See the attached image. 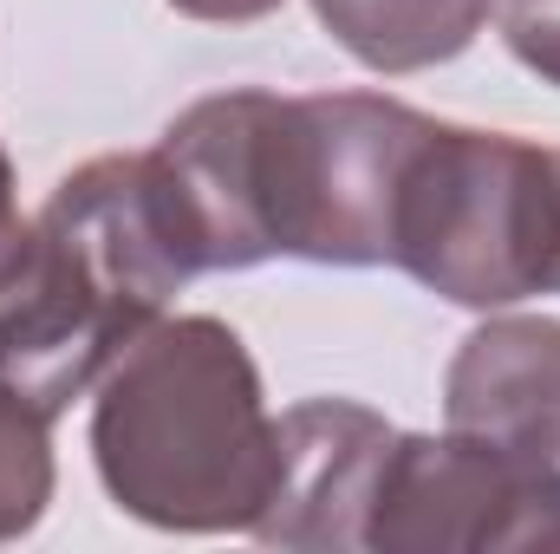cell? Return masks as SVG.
Masks as SVG:
<instances>
[{
  "label": "cell",
  "instance_id": "6da1fadb",
  "mask_svg": "<svg viewBox=\"0 0 560 554\" xmlns=\"http://www.w3.org/2000/svg\"><path fill=\"white\" fill-rule=\"evenodd\" d=\"M430 112L385 92H209L150 143L202 275L261 262L392 268L398 196Z\"/></svg>",
  "mask_w": 560,
  "mask_h": 554
},
{
  "label": "cell",
  "instance_id": "7a4b0ae2",
  "mask_svg": "<svg viewBox=\"0 0 560 554\" xmlns=\"http://www.w3.org/2000/svg\"><path fill=\"white\" fill-rule=\"evenodd\" d=\"M196 275L202 255L156 150L66 170L0 293V385L39 417H66Z\"/></svg>",
  "mask_w": 560,
  "mask_h": 554
},
{
  "label": "cell",
  "instance_id": "3957f363",
  "mask_svg": "<svg viewBox=\"0 0 560 554\" xmlns=\"http://www.w3.org/2000/svg\"><path fill=\"white\" fill-rule=\"evenodd\" d=\"M280 463L248 339L215 313H163L92 385V470L163 535H255Z\"/></svg>",
  "mask_w": 560,
  "mask_h": 554
},
{
  "label": "cell",
  "instance_id": "277c9868",
  "mask_svg": "<svg viewBox=\"0 0 560 554\" xmlns=\"http://www.w3.org/2000/svg\"><path fill=\"white\" fill-rule=\"evenodd\" d=\"M392 268L469 313L560 293V143L436 118L398 196Z\"/></svg>",
  "mask_w": 560,
  "mask_h": 554
},
{
  "label": "cell",
  "instance_id": "5b68a950",
  "mask_svg": "<svg viewBox=\"0 0 560 554\" xmlns=\"http://www.w3.org/2000/svg\"><path fill=\"white\" fill-rule=\"evenodd\" d=\"M560 554V463L463 430H398L378 470L365 554Z\"/></svg>",
  "mask_w": 560,
  "mask_h": 554
},
{
  "label": "cell",
  "instance_id": "8992f818",
  "mask_svg": "<svg viewBox=\"0 0 560 554\" xmlns=\"http://www.w3.org/2000/svg\"><path fill=\"white\" fill-rule=\"evenodd\" d=\"M398 424L359 399H300L280 412V463L275 496L255 522V542L268 549L339 554L365 549L378 470Z\"/></svg>",
  "mask_w": 560,
  "mask_h": 554
},
{
  "label": "cell",
  "instance_id": "52a82bcc",
  "mask_svg": "<svg viewBox=\"0 0 560 554\" xmlns=\"http://www.w3.org/2000/svg\"><path fill=\"white\" fill-rule=\"evenodd\" d=\"M443 430L560 463V320L495 307L443 366Z\"/></svg>",
  "mask_w": 560,
  "mask_h": 554
},
{
  "label": "cell",
  "instance_id": "ba28073f",
  "mask_svg": "<svg viewBox=\"0 0 560 554\" xmlns=\"http://www.w3.org/2000/svg\"><path fill=\"white\" fill-rule=\"evenodd\" d=\"M326 39L378 79H411L463 59L502 0H306Z\"/></svg>",
  "mask_w": 560,
  "mask_h": 554
},
{
  "label": "cell",
  "instance_id": "9c48e42d",
  "mask_svg": "<svg viewBox=\"0 0 560 554\" xmlns=\"http://www.w3.org/2000/svg\"><path fill=\"white\" fill-rule=\"evenodd\" d=\"M59 463H52V417L0 385V549L33 535L52 509Z\"/></svg>",
  "mask_w": 560,
  "mask_h": 554
},
{
  "label": "cell",
  "instance_id": "30bf717a",
  "mask_svg": "<svg viewBox=\"0 0 560 554\" xmlns=\"http://www.w3.org/2000/svg\"><path fill=\"white\" fill-rule=\"evenodd\" d=\"M495 26H502L509 59L560 92V0H502Z\"/></svg>",
  "mask_w": 560,
  "mask_h": 554
},
{
  "label": "cell",
  "instance_id": "8fae6325",
  "mask_svg": "<svg viewBox=\"0 0 560 554\" xmlns=\"http://www.w3.org/2000/svg\"><path fill=\"white\" fill-rule=\"evenodd\" d=\"M26 242H33V222L20 216V176H13V157L0 150V293H7V280L20 275Z\"/></svg>",
  "mask_w": 560,
  "mask_h": 554
},
{
  "label": "cell",
  "instance_id": "7c38bea8",
  "mask_svg": "<svg viewBox=\"0 0 560 554\" xmlns=\"http://www.w3.org/2000/svg\"><path fill=\"white\" fill-rule=\"evenodd\" d=\"M163 7H176L183 20H209V26H255L280 13L287 0H163Z\"/></svg>",
  "mask_w": 560,
  "mask_h": 554
}]
</instances>
